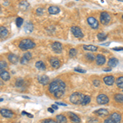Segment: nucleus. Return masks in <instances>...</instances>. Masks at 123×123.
<instances>
[{
    "mask_svg": "<svg viewBox=\"0 0 123 123\" xmlns=\"http://www.w3.org/2000/svg\"><path fill=\"white\" fill-rule=\"evenodd\" d=\"M62 86H66V84L61 80H54L50 83L49 87V90L51 94H53L56 90H58Z\"/></svg>",
    "mask_w": 123,
    "mask_h": 123,
    "instance_id": "obj_1",
    "label": "nucleus"
},
{
    "mask_svg": "<svg viewBox=\"0 0 123 123\" xmlns=\"http://www.w3.org/2000/svg\"><path fill=\"white\" fill-rule=\"evenodd\" d=\"M35 43L33 42L31 39H23L19 44V48L21 50H27V49H31L35 48Z\"/></svg>",
    "mask_w": 123,
    "mask_h": 123,
    "instance_id": "obj_2",
    "label": "nucleus"
},
{
    "mask_svg": "<svg viewBox=\"0 0 123 123\" xmlns=\"http://www.w3.org/2000/svg\"><path fill=\"white\" fill-rule=\"evenodd\" d=\"M84 98V95L79 92L73 93L70 96V101L73 104H80Z\"/></svg>",
    "mask_w": 123,
    "mask_h": 123,
    "instance_id": "obj_3",
    "label": "nucleus"
},
{
    "mask_svg": "<svg viewBox=\"0 0 123 123\" xmlns=\"http://www.w3.org/2000/svg\"><path fill=\"white\" fill-rule=\"evenodd\" d=\"M111 21V16L107 12H103L100 14V22L103 25H108Z\"/></svg>",
    "mask_w": 123,
    "mask_h": 123,
    "instance_id": "obj_4",
    "label": "nucleus"
},
{
    "mask_svg": "<svg viewBox=\"0 0 123 123\" xmlns=\"http://www.w3.org/2000/svg\"><path fill=\"white\" fill-rule=\"evenodd\" d=\"M97 103L101 105L108 104L109 103V98L106 94H99L97 97Z\"/></svg>",
    "mask_w": 123,
    "mask_h": 123,
    "instance_id": "obj_5",
    "label": "nucleus"
},
{
    "mask_svg": "<svg viewBox=\"0 0 123 123\" xmlns=\"http://www.w3.org/2000/svg\"><path fill=\"white\" fill-rule=\"evenodd\" d=\"M87 21H88L89 25H90V27H92V29L94 30H97L98 29V26H99V24H98V21H97L94 17H90L87 19Z\"/></svg>",
    "mask_w": 123,
    "mask_h": 123,
    "instance_id": "obj_6",
    "label": "nucleus"
},
{
    "mask_svg": "<svg viewBox=\"0 0 123 123\" xmlns=\"http://www.w3.org/2000/svg\"><path fill=\"white\" fill-rule=\"evenodd\" d=\"M71 32H72L73 35L76 37V38H79V39H81L84 37V35H83L82 31H81L80 28L77 26H73L71 27Z\"/></svg>",
    "mask_w": 123,
    "mask_h": 123,
    "instance_id": "obj_7",
    "label": "nucleus"
},
{
    "mask_svg": "<svg viewBox=\"0 0 123 123\" xmlns=\"http://www.w3.org/2000/svg\"><path fill=\"white\" fill-rule=\"evenodd\" d=\"M0 113H1L2 116L3 117H6V118H12L13 117V113L11 110H8V109H5V108H3L0 110Z\"/></svg>",
    "mask_w": 123,
    "mask_h": 123,
    "instance_id": "obj_8",
    "label": "nucleus"
},
{
    "mask_svg": "<svg viewBox=\"0 0 123 123\" xmlns=\"http://www.w3.org/2000/svg\"><path fill=\"white\" fill-rule=\"evenodd\" d=\"M52 49L56 53H60L62 51V45L59 42H54L52 45Z\"/></svg>",
    "mask_w": 123,
    "mask_h": 123,
    "instance_id": "obj_9",
    "label": "nucleus"
},
{
    "mask_svg": "<svg viewBox=\"0 0 123 123\" xmlns=\"http://www.w3.org/2000/svg\"><path fill=\"white\" fill-rule=\"evenodd\" d=\"M110 118L115 123H121V122H122V116L118 112H113V113H112L110 115Z\"/></svg>",
    "mask_w": 123,
    "mask_h": 123,
    "instance_id": "obj_10",
    "label": "nucleus"
},
{
    "mask_svg": "<svg viewBox=\"0 0 123 123\" xmlns=\"http://www.w3.org/2000/svg\"><path fill=\"white\" fill-rule=\"evenodd\" d=\"M65 90H66V86H62L57 90L55 91V92L53 93L55 98H60L63 95V94H64Z\"/></svg>",
    "mask_w": 123,
    "mask_h": 123,
    "instance_id": "obj_11",
    "label": "nucleus"
},
{
    "mask_svg": "<svg viewBox=\"0 0 123 123\" xmlns=\"http://www.w3.org/2000/svg\"><path fill=\"white\" fill-rule=\"evenodd\" d=\"M95 59H96V63L97 65H98V66H102V65H104L105 63V62H106V57H105L104 55H101V54H98L95 57Z\"/></svg>",
    "mask_w": 123,
    "mask_h": 123,
    "instance_id": "obj_12",
    "label": "nucleus"
},
{
    "mask_svg": "<svg viewBox=\"0 0 123 123\" xmlns=\"http://www.w3.org/2000/svg\"><path fill=\"white\" fill-rule=\"evenodd\" d=\"M104 82L107 85H112L115 82V78L112 76H108L104 78Z\"/></svg>",
    "mask_w": 123,
    "mask_h": 123,
    "instance_id": "obj_13",
    "label": "nucleus"
},
{
    "mask_svg": "<svg viewBox=\"0 0 123 123\" xmlns=\"http://www.w3.org/2000/svg\"><path fill=\"white\" fill-rule=\"evenodd\" d=\"M50 64L53 68H58L60 67V61L57 58V57H52L50 58Z\"/></svg>",
    "mask_w": 123,
    "mask_h": 123,
    "instance_id": "obj_14",
    "label": "nucleus"
},
{
    "mask_svg": "<svg viewBox=\"0 0 123 123\" xmlns=\"http://www.w3.org/2000/svg\"><path fill=\"white\" fill-rule=\"evenodd\" d=\"M38 80L40 84H42L43 85H45L49 84V76H45V75H43V76H40L38 77Z\"/></svg>",
    "mask_w": 123,
    "mask_h": 123,
    "instance_id": "obj_15",
    "label": "nucleus"
},
{
    "mask_svg": "<svg viewBox=\"0 0 123 123\" xmlns=\"http://www.w3.org/2000/svg\"><path fill=\"white\" fill-rule=\"evenodd\" d=\"M94 113L98 115V116H101V117H104V116H108L109 114V112L107 109H104V108H101V109H98L97 111H94Z\"/></svg>",
    "mask_w": 123,
    "mask_h": 123,
    "instance_id": "obj_16",
    "label": "nucleus"
},
{
    "mask_svg": "<svg viewBox=\"0 0 123 123\" xmlns=\"http://www.w3.org/2000/svg\"><path fill=\"white\" fill-rule=\"evenodd\" d=\"M69 116H70L71 122L73 123H80V118L77 115L72 113V112H70V113H69Z\"/></svg>",
    "mask_w": 123,
    "mask_h": 123,
    "instance_id": "obj_17",
    "label": "nucleus"
},
{
    "mask_svg": "<svg viewBox=\"0 0 123 123\" xmlns=\"http://www.w3.org/2000/svg\"><path fill=\"white\" fill-rule=\"evenodd\" d=\"M35 67H36V68L39 71H45L46 70V66H45V64L42 61L37 62L35 63Z\"/></svg>",
    "mask_w": 123,
    "mask_h": 123,
    "instance_id": "obj_18",
    "label": "nucleus"
},
{
    "mask_svg": "<svg viewBox=\"0 0 123 123\" xmlns=\"http://www.w3.org/2000/svg\"><path fill=\"white\" fill-rule=\"evenodd\" d=\"M0 77H1V78L5 81L9 80H10V74L6 71H0Z\"/></svg>",
    "mask_w": 123,
    "mask_h": 123,
    "instance_id": "obj_19",
    "label": "nucleus"
},
{
    "mask_svg": "<svg viewBox=\"0 0 123 123\" xmlns=\"http://www.w3.org/2000/svg\"><path fill=\"white\" fill-rule=\"evenodd\" d=\"M108 64L110 67H115L118 64V60L116 58V57H112V58L109 59Z\"/></svg>",
    "mask_w": 123,
    "mask_h": 123,
    "instance_id": "obj_20",
    "label": "nucleus"
},
{
    "mask_svg": "<svg viewBox=\"0 0 123 123\" xmlns=\"http://www.w3.org/2000/svg\"><path fill=\"white\" fill-rule=\"evenodd\" d=\"M60 12V8L57 6H51L49 8V12L50 14H57Z\"/></svg>",
    "mask_w": 123,
    "mask_h": 123,
    "instance_id": "obj_21",
    "label": "nucleus"
},
{
    "mask_svg": "<svg viewBox=\"0 0 123 123\" xmlns=\"http://www.w3.org/2000/svg\"><path fill=\"white\" fill-rule=\"evenodd\" d=\"M7 58H8L9 62H11L12 63H14V64H16V63L18 62V59H19L18 57L15 54H9Z\"/></svg>",
    "mask_w": 123,
    "mask_h": 123,
    "instance_id": "obj_22",
    "label": "nucleus"
},
{
    "mask_svg": "<svg viewBox=\"0 0 123 123\" xmlns=\"http://www.w3.org/2000/svg\"><path fill=\"white\" fill-rule=\"evenodd\" d=\"M8 35V31L4 26H0V36L2 38H5Z\"/></svg>",
    "mask_w": 123,
    "mask_h": 123,
    "instance_id": "obj_23",
    "label": "nucleus"
},
{
    "mask_svg": "<svg viewBox=\"0 0 123 123\" xmlns=\"http://www.w3.org/2000/svg\"><path fill=\"white\" fill-rule=\"evenodd\" d=\"M57 123H67V117L63 115H57L56 117Z\"/></svg>",
    "mask_w": 123,
    "mask_h": 123,
    "instance_id": "obj_24",
    "label": "nucleus"
},
{
    "mask_svg": "<svg viewBox=\"0 0 123 123\" xmlns=\"http://www.w3.org/2000/svg\"><path fill=\"white\" fill-rule=\"evenodd\" d=\"M83 49L85 50H90V51H93V52L98 50V47L94 46V45H84Z\"/></svg>",
    "mask_w": 123,
    "mask_h": 123,
    "instance_id": "obj_25",
    "label": "nucleus"
},
{
    "mask_svg": "<svg viewBox=\"0 0 123 123\" xmlns=\"http://www.w3.org/2000/svg\"><path fill=\"white\" fill-rule=\"evenodd\" d=\"M114 99L116 102L120 103V104H123V94H117L114 96Z\"/></svg>",
    "mask_w": 123,
    "mask_h": 123,
    "instance_id": "obj_26",
    "label": "nucleus"
},
{
    "mask_svg": "<svg viewBox=\"0 0 123 123\" xmlns=\"http://www.w3.org/2000/svg\"><path fill=\"white\" fill-rule=\"evenodd\" d=\"M91 101V98L90 96H88V95H85V96H84V98H83V100L82 102H81V105H83V106H85V105H87L89 104L90 103Z\"/></svg>",
    "mask_w": 123,
    "mask_h": 123,
    "instance_id": "obj_27",
    "label": "nucleus"
},
{
    "mask_svg": "<svg viewBox=\"0 0 123 123\" xmlns=\"http://www.w3.org/2000/svg\"><path fill=\"white\" fill-rule=\"evenodd\" d=\"M33 29L34 26L31 22H28L25 26V31H26V32H31V31H33Z\"/></svg>",
    "mask_w": 123,
    "mask_h": 123,
    "instance_id": "obj_28",
    "label": "nucleus"
},
{
    "mask_svg": "<svg viewBox=\"0 0 123 123\" xmlns=\"http://www.w3.org/2000/svg\"><path fill=\"white\" fill-rule=\"evenodd\" d=\"M116 83H117V87L121 89H123V76H121L117 78V80H116Z\"/></svg>",
    "mask_w": 123,
    "mask_h": 123,
    "instance_id": "obj_29",
    "label": "nucleus"
},
{
    "mask_svg": "<svg viewBox=\"0 0 123 123\" xmlns=\"http://www.w3.org/2000/svg\"><path fill=\"white\" fill-rule=\"evenodd\" d=\"M7 67V62H6L0 61V71H4Z\"/></svg>",
    "mask_w": 123,
    "mask_h": 123,
    "instance_id": "obj_30",
    "label": "nucleus"
},
{
    "mask_svg": "<svg viewBox=\"0 0 123 123\" xmlns=\"http://www.w3.org/2000/svg\"><path fill=\"white\" fill-rule=\"evenodd\" d=\"M28 7H29V3H28V2H26V1H22L20 3V7L22 10H25Z\"/></svg>",
    "mask_w": 123,
    "mask_h": 123,
    "instance_id": "obj_31",
    "label": "nucleus"
},
{
    "mask_svg": "<svg viewBox=\"0 0 123 123\" xmlns=\"http://www.w3.org/2000/svg\"><path fill=\"white\" fill-rule=\"evenodd\" d=\"M98 39L99 41H104L107 39V35L104 33H99L98 34Z\"/></svg>",
    "mask_w": 123,
    "mask_h": 123,
    "instance_id": "obj_32",
    "label": "nucleus"
},
{
    "mask_svg": "<svg viewBox=\"0 0 123 123\" xmlns=\"http://www.w3.org/2000/svg\"><path fill=\"white\" fill-rule=\"evenodd\" d=\"M24 80H21V79H20V80H17V81L16 82V86L18 87V88H21V87H22L24 85Z\"/></svg>",
    "mask_w": 123,
    "mask_h": 123,
    "instance_id": "obj_33",
    "label": "nucleus"
},
{
    "mask_svg": "<svg viewBox=\"0 0 123 123\" xmlns=\"http://www.w3.org/2000/svg\"><path fill=\"white\" fill-rule=\"evenodd\" d=\"M16 24H17V27H21V25L23 24V19L21 18V17L17 18V20H16Z\"/></svg>",
    "mask_w": 123,
    "mask_h": 123,
    "instance_id": "obj_34",
    "label": "nucleus"
},
{
    "mask_svg": "<svg viewBox=\"0 0 123 123\" xmlns=\"http://www.w3.org/2000/svg\"><path fill=\"white\" fill-rule=\"evenodd\" d=\"M23 57H25V58L29 62V61L31 59V57H32V55H31V53H30V52L25 53V54L23 55Z\"/></svg>",
    "mask_w": 123,
    "mask_h": 123,
    "instance_id": "obj_35",
    "label": "nucleus"
},
{
    "mask_svg": "<svg viewBox=\"0 0 123 123\" xmlns=\"http://www.w3.org/2000/svg\"><path fill=\"white\" fill-rule=\"evenodd\" d=\"M86 55V58L88 59L90 62H92V61H94V54H91V53H87V54H85Z\"/></svg>",
    "mask_w": 123,
    "mask_h": 123,
    "instance_id": "obj_36",
    "label": "nucleus"
},
{
    "mask_svg": "<svg viewBox=\"0 0 123 123\" xmlns=\"http://www.w3.org/2000/svg\"><path fill=\"white\" fill-rule=\"evenodd\" d=\"M76 49H70V51H69V55H70L71 57H75L76 55Z\"/></svg>",
    "mask_w": 123,
    "mask_h": 123,
    "instance_id": "obj_37",
    "label": "nucleus"
},
{
    "mask_svg": "<svg viewBox=\"0 0 123 123\" xmlns=\"http://www.w3.org/2000/svg\"><path fill=\"white\" fill-rule=\"evenodd\" d=\"M89 122H90V123H98V120L97 118L92 117V118L89 119Z\"/></svg>",
    "mask_w": 123,
    "mask_h": 123,
    "instance_id": "obj_38",
    "label": "nucleus"
},
{
    "mask_svg": "<svg viewBox=\"0 0 123 123\" xmlns=\"http://www.w3.org/2000/svg\"><path fill=\"white\" fill-rule=\"evenodd\" d=\"M93 84H94V85L95 87H98V86H99L100 82H99V80H94V81H93Z\"/></svg>",
    "mask_w": 123,
    "mask_h": 123,
    "instance_id": "obj_39",
    "label": "nucleus"
},
{
    "mask_svg": "<svg viewBox=\"0 0 123 123\" xmlns=\"http://www.w3.org/2000/svg\"><path fill=\"white\" fill-rule=\"evenodd\" d=\"M75 71H77V72H80V73H85L86 71L85 70H83V69H80V68H75Z\"/></svg>",
    "mask_w": 123,
    "mask_h": 123,
    "instance_id": "obj_40",
    "label": "nucleus"
},
{
    "mask_svg": "<svg viewBox=\"0 0 123 123\" xmlns=\"http://www.w3.org/2000/svg\"><path fill=\"white\" fill-rule=\"evenodd\" d=\"M45 123H57V122H55V121H53V119H47V120L44 121Z\"/></svg>",
    "mask_w": 123,
    "mask_h": 123,
    "instance_id": "obj_41",
    "label": "nucleus"
},
{
    "mask_svg": "<svg viewBox=\"0 0 123 123\" xmlns=\"http://www.w3.org/2000/svg\"><path fill=\"white\" fill-rule=\"evenodd\" d=\"M104 123H115V122L111 118H108V119H106V120L104 121Z\"/></svg>",
    "mask_w": 123,
    "mask_h": 123,
    "instance_id": "obj_42",
    "label": "nucleus"
},
{
    "mask_svg": "<svg viewBox=\"0 0 123 123\" xmlns=\"http://www.w3.org/2000/svg\"><path fill=\"white\" fill-rule=\"evenodd\" d=\"M36 12H37V14H39V15H42L43 14V9L42 8H38L36 11Z\"/></svg>",
    "mask_w": 123,
    "mask_h": 123,
    "instance_id": "obj_43",
    "label": "nucleus"
},
{
    "mask_svg": "<svg viewBox=\"0 0 123 123\" xmlns=\"http://www.w3.org/2000/svg\"><path fill=\"white\" fill-rule=\"evenodd\" d=\"M113 50L115 51H122L123 50V47H116V48H113Z\"/></svg>",
    "mask_w": 123,
    "mask_h": 123,
    "instance_id": "obj_44",
    "label": "nucleus"
},
{
    "mask_svg": "<svg viewBox=\"0 0 123 123\" xmlns=\"http://www.w3.org/2000/svg\"><path fill=\"white\" fill-rule=\"evenodd\" d=\"M56 104L57 105H60V106H67L66 104H62V103H59V102H57Z\"/></svg>",
    "mask_w": 123,
    "mask_h": 123,
    "instance_id": "obj_45",
    "label": "nucleus"
},
{
    "mask_svg": "<svg viewBox=\"0 0 123 123\" xmlns=\"http://www.w3.org/2000/svg\"><path fill=\"white\" fill-rule=\"evenodd\" d=\"M48 111H49V112H51V113H53V112H54V109H53V108H49V109H48Z\"/></svg>",
    "mask_w": 123,
    "mask_h": 123,
    "instance_id": "obj_46",
    "label": "nucleus"
},
{
    "mask_svg": "<svg viewBox=\"0 0 123 123\" xmlns=\"http://www.w3.org/2000/svg\"><path fill=\"white\" fill-rule=\"evenodd\" d=\"M52 108H53V109H55V110H57V109L58 108H57V105H55V104L52 105Z\"/></svg>",
    "mask_w": 123,
    "mask_h": 123,
    "instance_id": "obj_47",
    "label": "nucleus"
},
{
    "mask_svg": "<svg viewBox=\"0 0 123 123\" xmlns=\"http://www.w3.org/2000/svg\"><path fill=\"white\" fill-rule=\"evenodd\" d=\"M104 71H112V68H105V69H104Z\"/></svg>",
    "mask_w": 123,
    "mask_h": 123,
    "instance_id": "obj_48",
    "label": "nucleus"
},
{
    "mask_svg": "<svg viewBox=\"0 0 123 123\" xmlns=\"http://www.w3.org/2000/svg\"><path fill=\"white\" fill-rule=\"evenodd\" d=\"M109 44H110V43H103V46H104V45H105V46H108V45H109Z\"/></svg>",
    "mask_w": 123,
    "mask_h": 123,
    "instance_id": "obj_49",
    "label": "nucleus"
},
{
    "mask_svg": "<svg viewBox=\"0 0 123 123\" xmlns=\"http://www.w3.org/2000/svg\"><path fill=\"white\" fill-rule=\"evenodd\" d=\"M27 116H28L29 117H33V116H32V115H31V114H30V113H28V112H27Z\"/></svg>",
    "mask_w": 123,
    "mask_h": 123,
    "instance_id": "obj_50",
    "label": "nucleus"
},
{
    "mask_svg": "<svg viewBox=\"0 0 123 123\" xmlns=\"http://www.w3.org/2000/svg\"><path fill=\"white\" fill-rule=\"evenodd\" d=\"M27 114V112H24V111H23V112H22V115H26Z\"/></svg>",
    "mask_w": 123,
    "mask_h": 123,
    "instance_id": "obj_51",
    "label": "nucleus"
},
{
    "mask_svg": "<svg viewBox=\"0 0 123 123\" xmlns=\"http://www.w3.org/2000/svg\"><path fill=\"white\" fill-rule=\"evenodd\" d=\"M2 101H3V98H0V102H2Z\"/></svg>",
    "mask_w": 123,
    "mask_h": 123,
    "instance_id": "obj_52",
    "label": "nucleus"
},
{
    "mask_svg": "<svg viewBox=\"0 0 123 123\" xmlns=\"http://www.w3.org/2000/svg\"><path fill=\"white\" fill-rule=\"evenodd\" d=\"M118 1H122V2H123V0H118Z\"/></svg>",
    "mask_w": 123,
    "mask_h": 123,
    "instance_id": "obj_53",
    "label": "nucleus"
},
{
    "mask_svg": "<svg viewBox=\"0 0 123 123\" xmlns=\"http://www.w3.org/2000/svg\"><path fill=\"white\" fill-rule=\"evenodd\" d=\"M122 19H123V15H122Z\"/></svg>",
    "mask_w": 123,
    "mask_h": 123,
    "instance_id": "obj_54",
    "label": "nucleus"
},
{
    "mask_svg": "<svg viewBox=\"0 0 123 123\" xmlns=\"http://www.w3.org/2000/svg\"><path fill=\"white\" fill-rule=\"evenodd\" d=\"M43 123H45V122H43Z\"/></svg>",
    "mask_w": 123,
    "mask_h": 123,
    "instance_id": "obj_55",
    "label": "nucleus"
}]
</instances>
